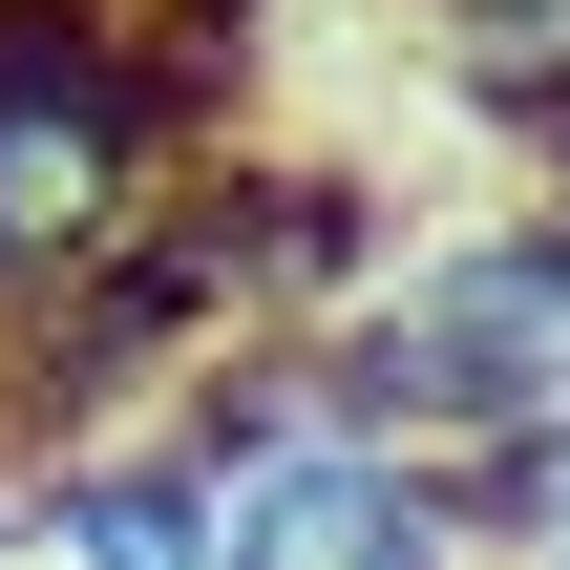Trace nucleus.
Segmentation results:
<instances>
[{
	"mask_svg": "<svg viewBox=\"0 0 570 570\" xmlns=\"http://www.w3.org/2000/svg\"><path fill=\"white\" fill-rule=\"evenodd\" d=\"M317 423L360 444H423V465H508L570 423V212H465V233H402L296 360H275Z\"/></svg>",
	"mask_w": 570,
	"mask_h": 570,
	"instance_id": "obj_1",
	"label": "nucleus"
},
{
	"mask_svg": "<svg viewBox=\"0 0 570 570\" xmlns=\"http://www.w3.org/2000/svg\"><path fill=\"white\" fill-rule=\"evenodd\" d=\"M169 212V63L106 0H0V338H42Z\"/></svg>",
	"mask_w": 570,
	"mask_h": 570,
	"instance_id": "obj_2",
	"label": "nucleus"
},
{
	"mask_svg": "<svg viewBox=\"0 0 570 570\" xmlns=\"http://www.w3.org/2000/svg\"><path fill=\"white\" fill-rule=\"evenodd\" d=\"M169 444L212 465V570H487V529H465V465L317 423L275 360H254V381H212Z\"/></svg>",
	"mask_w": 570,
	"mask_h": 570,
	"instance_id": "obj_3",
	"label": "nucleus"
},
{
	"mask_svg": "<svg viewBox=\"0 0 570 570\" xmlns=\"http://www.w3.org/2000/svg\"><path fill=\"white\" fill-rule=\"evenodd\" d=\"M0 570H212V465L169 423H85L0 465Z\"/></svg>",
	"mask_w": 570,
	"mask_h": 570,
	"instance_id": "obj_4",
	"label": "nucleus"
},
{
	"mask_svg": "<svg viewBox=\"0 0 570 570\" xmlns=\"http://www.w3.org/2000/svg\"><path fill=\"white\" fill-rule=\"evenodd\" d=\"M465 529H487V570H570V423L508 444V465H465Z\"/></svg>",
	"mask_w": 570,
	"mask_h": 570,
	"instance_id": "obj_5",
	"label": "nucleus"
},
{
	"mask_svg": "<svg viewBox=\"0 0 570 570\" xmlns=\"http://www.w3.org/2000/svg\"><path fill=\"white\" fill-rule=\"evenodd\" d=\"M550 212H570V127H550Z\"/></svg>",
	"mask_w": 570,
	"mask_h": 570,
	"instance_id": "obj_6",
	"label": "nucleus"
}]
</instances>
